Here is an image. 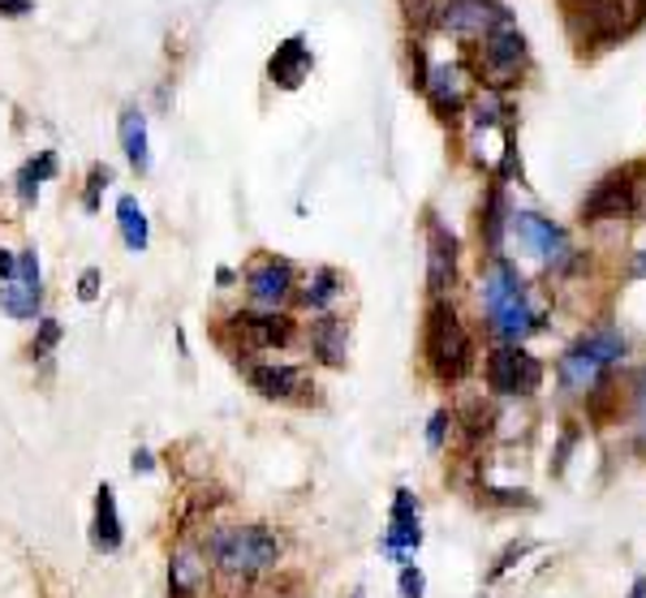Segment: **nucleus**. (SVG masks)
Segmentation results:
<instances>
[{"instance_id": "obj_16", "label": "nucleus", "mask_w": 646, "mask_h": 598, "mask_svg": "<svg viewBox=\"0 0 646 598\" xmlns=\"http://www.w3.org/2000/svg\"><path fill=\"white\" fill-rule=\"evenodd\" d=\"M122 543H125V521H122V508H117V491L108 482H100V491H95V517H91V547L104 552V556H113V552H122Z\"/></svg>"}, {"instance_id": "obj_10", "label": "nucleus", "mask_w": 646, "mask_h": 598, "mask_svg": "<svg viewBox=\"0 0 646 598\" xmlns=\"http://www.w3.org/2000/svg\"><path fill=\"white\" fill-rule=\"evenodd\" d=\"M509 22V9L496 0H436V27L461 40H483Z\"/></svg>"}, {"instance_id": "obj_13", "label": "nucleus", "mask_w": 646, "mask_h": 598, "mask_svg": "<svg viewBox=\"0 0 646 598\" xmlns=\"http://www.w3.org/2000/svg\"><path fill=\"white\" fill-rule=\"evenodd\" d=\"M246 384L263 400H302V392L315 388L302 366H284V361H250Z\"/></svg>"}, {"instance_id": "obj_34", "label": "nucleus", "mask_w": 646, "mask_h": 598, "mask_svg": "<svg viewBox=\"0 0 646 598\" xmlns=\"http://www.w3.org/2000/svg\"><path fill=\"white\" fill-rule=\"evenodd\" d=\"M573 443H577V427H569L565 436H561V448H556V465H552L556 474L565 470V461H569V452H573Z\"/></svg>"}, {"instance_id": "obj_1", "label": "nucleus", "mask_w": 646, "mask_h": 598, "mask_svg": "<svg viewBox=\"0 0 646 598\" xmlns=\"http://www.w3.org/2000/svg\"><path fill=\"white\" fill-rule=\"evenodd\" d=\"M483 306H487V327L500 336V345H522L525 336H534L543 327V311L530 302L522 272L500 254L491 259L483 276Z\"/></svg>"}, {"instance_id": "obj_29", "label": "nucleus", "mask_w": 646, "mask_h": 598, "mask_svg": "<svg viewBox=\"0 0 646 598\" xmlns=\"http://www.w3.org/2000/svg\"><path fill=\"white\" fill-rule=\"evenodd\" d=\"M13 280H22V284H40V254H35V250H18Z\"/></svg>"}, {"instance_id": "obj_4", "label": "nucleus", "mask_w": 646, "mask_h": 598, "mask_svg": "<svg viewBox=\"0 0 646 598\" xmlns=\"http://www.w3.org/2000/svg\"><path fill=\"white\" fill-rule=\"evenodd\" d=\"M423 354H427V366H431V375L440 384H461L475 370V340H470L461 315L448 306L445 297H436L431 311H427Z\"/></svg>"}, {"instance_id": "obj_2", "label": "nucleus", "mask_w": 646, "mask_h": 598, "mask_svg": "<svg viewBox=\"0 0 646 598\" xmlns=\"http://www.w3.org/2000/svg\"><path fill=\"white\" fill-rule=\"evenodd\" d=\"M281 534L272 525H216L207 538H202V556L211 559L220 573L229 577H259V573H272L281 564Z\"/></svg>"}, {"instance_id": "obj_35", "label": "nucleus", "mask_w": 646, "mask_h": 598, "mask_svg": "<svg viewBox=\"0 0 646 598\" xmlns=\"http://www.w3.org/2000/svg\"><path fill=\"white\" fill-rule=\"evenodd\" d=\"M525 552H530V543H513V547H509V552H504V556H500V564H496V568H491V577H500V573H504V568H513V559H522Z\"/></svg>"}, {"instance_id": "obj_24", "label": "nucleus", "mask_w": 646, "mask_h": 598, "mask_svg": "<svg viewBox=\"0 0 646 598\" xmlns=\"http://www.w3.org/2000/svg\"><path fill=\"white\" fill-rule=\"evenodd\" d=\"M52 177H56V156H52V151H40L35 160L22 164V168H18V199H22V207H35L40 186L43 181H52Z\"/></svg>"}, {"instance_id": "obj_6", "label": "nucleus", "mask_w": 646, "mask_h": 598, "mask_svg": "<svg viewBox=\"0 0 646 598\" xmlns=\"http://www.w3.org/2000/svg\"><path fill=\"white\" fill-rule=\"evenodd\" d=\"M525 61H530V52H525L522 31L513 22H504L491 35H483V48H479V78L491 91H504V86H513V82L522 78Z\"/></svg>"}, {"instance_id": "obj_27", "label": "nucleus", "mask_w": 646, "mask_h": 598, "mask_svg": "<svg viewBox=\"0 0 646 598\" xmlns=\"http://www.w3.org/2000/svg\"><path fill=\"white\" fill-rule=\"evenodd\" d=\"M397 590H402V598H423V595H427V577H423V568H414V564H402Z\"/></svg>"}, {"instance_id": "obj_30", "label": "nucleus", "mask_w": 646, "mask_h": 598, "mask_svg": "<svg viewBox=\"0 0 646 598\" xmlns=\"http://www.w3.org/2000/svg\"><path fill=\"white\" fill-rule=\"evenodd\" d=\"M448 427H452V413H448V409L431 413V422H427V448H431V452H440V448H445Z\"/></svg>"}, {"instance_id": "obj_40", "label": "nucleus", "mask_w": 646, "mask_h": 598, "mask_svg": "<svg viewBox=\"0 0 646 598\" xmlns=\"http://www.w3.org/2000/svg\"><path fill=\"white\" fill-rule=\"evenodd\" d=\"M629 598H646V581H643V577L634 581V590H629Z\"/></svg>"}, {"instance_id": "obj_38", "label": "nucleus", "mask_w": 646, "mask_h": 598, "mask_svg": "<svg viewBox=\"0 0 646 598\" xmlns=\"http://www.w3.org/2000/svg\"><path fill=\"white\" fill-rule=\"evenodd\" d=\"M13 263H18V254L0 245V280H13Z\"/></svg>"}, {"instance_id": "obj_31", "label": "nucleus", "mask_w": 646, "mask_h": 598, "mask_svg": "<svg viewBox=\"0 0 646 598\" xmlns=\"http://www.w3.org/2000/svg\"><path fill=\"white\" fill-rule=\"evenodd\" d=\"M418 517V495H414V491H397V495H393V521H414Z\"/></svg>"}, {"instance_id": "obj_17", "label": "nucleus", "mask_w": 646, "mask_h": 598, "mask_svg": "<svg viewBox=\"0 0 646 598\" xmlns=\"http://www.w3.org/2000/svg\"><path fill=\"white\" fill-rule=\"evenodd\" d=\"M423 95L431 99V108H436V117L440 120H457L466 113V82H461V70H457V65H436V70H427Z\"/></svg>"}, {"instance_id": "obj_18", "label": "nucleus", "mask_w": 646, "mask_h": 598, "mask_svg": "<svg viewBox=\"0 0 646 598\" xmlns=\"http://www.w3.org/2000/svg\"><path fill=\"white\" fill-rule=\"evenodd\" d=\"M311 74V48L302 35H293V40H284L277 52H272V61H268V78L277 82L281 91H298L302 82Z\"/></svg>"}, {"instance_id": "obj_26", "label": "nucleus", "mask_w": 646, "mask_h": 598, "mask_svg": "<svg viewBox=\"0 0 646 598\" xmlns=\"http://www.w3.org/2000/svg\"><path fill=\"white\" fill-rule=\"evenodd\" d=\"M61 336H65V327L56 319H40V332H35V345H31V354L35 358H48L56 345H61Z\"/></svg>"}, {"instance_id": "obj_32", "label": "nucleus", "mask_w": 646, "mask_h": 598, "mask_svg": "<svg viewBox=\"0 0 646 598\" xmlns=\"http://www.w3.org/2000/svg\"><path fill=\"white\" fill-rule=\"evenodd\" d=\"M79 297L82 302H95V297H100V272H95V267H86V272H82Z\"/></svg>"}, {"instance_id": "obj_15", "label": "nucleus", "mask_w": 646, "mask_h": 598, "mask_svg": "<svg viewBox=\"0 0 646 598\" xmlns=\"http://www.w3.org/2000/svg\"><path fill=\"white\" fill-rule=\"evenodd\" d=\"M211 577V564L202 556V547H177L168 556V598H202Z\"/></svg>"}, {"instance_id": "obj_8", "label": "nucleus", "mask_w": 646, "mask_h": 598, "mask_svg": "<svg viewBox=\"0 0 646 598\" xmlns=\"http://www.w3.org/2000/svg\"><path fill=\"white\" fill-rule=\"evenodd\" d=\"M638 181H643V164H625L616 172H607L600 186H591V195L582 199V224H604L621 220L634 211L638 202Z\"/></svg>"}, {"instance_id": "obj_20", "label": "nucleus", "mask_w": 646, "mask_h": 598, "mask_svg": "<svg viewBox=\"0 0 646 598\" xmlns=\"http://www.w3.org/2000/svg\"><path fill=\"white\" fill-rule=\"evenodd\" d=\"M117 138H122V151L134 172H152V143H147V117L138 108H125L117 120Z\"/></svg>"}, {"instance_id": "obj_25", "label": "nucleus", "mask_w": 646, "mask_h": 598, "mask_svg": "<svg viewBox=\"0 0 646 598\" xmlns=\"http://www.w3.org/2000/svg\"><path fill=\"white\" fill-rule=\"evenodd\" d=\"M341 288H345V280H341V272L336 267H315V276H311V284L298 293V302L306 306V311H327L336 297H341Z\"/></svg>"}, {"instance_id": "obj_28", "label": "nucleus", "mask_w": 646, "mask_h": 598, "mask_svg": "<svg viewBox=\"0 0 646 598\" xmlns=\"http://www.w3.org/2000/svg\"><path fill=\"white\" fill-rule=\"evenodd\" d=\"M108 181H113V168H108V164H95V168H91V186H86V199H82V207H86V211H95V207H100V190H104Z\"/></svg>"}, {"instance_id": "obj_21", "label": "nucleus", "mask_w": 646, "mask_h": 598, "mask_svg": "<svg viewBox=\"0 0 646 598\" xmlns=\"http://www.w3.org/2000/svg\"><path fill=\"white\" fill-rule=\"evenodd\" d=\"M509 202H504V190L500 186H491L487 190V202L483 211H479V241L487 245V254L491 259H500V250H504V233H509Z\"/></svg>"}, {"instance_id": "obj_19", "label": "nucleus", "mask_w": 646, "mask_h": 598, "mask_svg": "<svg viewBox=\"0 0 646 598\" xmlns=\"http://www.w3.org/2000/svg\"><path fill=\"white\" fill-rule=\"evenodd\" d=\"M311 354L323 366H345L350 358V323L336 319V315H323L311 323Z\"/></svg>"}, {"instance_id": "obj_3", "label": "nucleus", "mask_w": 646, "mask_h": 598, "mask_svg": "<svg viewBox=\"0 0 646 598\" xmlns=\"http://www.w3.org/2000/svg\"><path fill=\"white\" fill-rule=\"evenodd\" d=\"M577 52H604L629 40L646 22V0H561Z\"/></svg>"}, {"instance_id": "obj_33", "label": "nucleus", "mask_w": 646, "mask_h": 598, "mask_svg": "<svg viewBox=\"0 0 646 598\" xmlns=\"http://www.w3.org/2000/svg\"><path fill=\"white\" fill-rule=\"evenodd\" d=\"M634 409H638V448H646V370H643V379H638V400H634Z\"/></svg>"}, {"instance_id": "obj_22", "label": "nucleus", "mask_w": 646, "mask_h": 598, "mask_svg": "<svg viewBox=\"0 0 646 598\" xmlns=\"http://www.w3.org/2000/svg\"><path fill=\"white\" fill-rule=\"evenodd\" d=\"M117 229H122V241L134 250V254L147 250V241H152V224H147V211H143V202L134 199V195H122V199H117Z\"/></svg>"}, {"instance_id": "obj_11", "label": "nucleus", "mask_w": 646, "mask_h": 598, "mask_svg": "<svg viewBox=\"0 0 646 598\" xmlns=\"http://www.w3.org/2000/svg\"><path fill=\"white\" fill-rule=\"evenodd\" d=\"M246 297H250V311H284L298 297L293 263H284L277 254H263L259 263H250V272H246Z\"/></svg>"}, {"instance_id": "obj_12", "label": "nucleus", "mask_w": 646, "mask_h": 598, "mask_svg": "<svg viewBox=\"0 0 646 598\" xmlns=\"http://www.w3.org/2000/svg\"><path fill=\"white\" fill-rule=\"evenodd\" d=\"M225 327L238 336V354H263V349H284L293 345V319L284 311H238Z\"/></svg>"}, {"instance_id": "obj_41", "label": "nucleus", "mask_w": 646, "mask_h": 598, "mask_svg": "<svg viewBox=\"0 0 646 598\" xmlns=\"http://www.w3.org/2000/svg\"><path fill=\"white\" fill-rule=\"evenodd\" d=\"M350 598H363V590H354V595H350Z\"/></svg>"}, {"instance_id": "obj_7", "label": "nucleus", "mask_w": 646, "mask_h": 598, "mask_svg": "<svg viewBox=\"0 0 646 598\" xmlns=\"http://www.w3.org/2000/svg\"><path fill=\"white\" fill-rule=\"evenodd\" d=\"M487 388L496 397H530L543 384V361L525 354L522 345H496L487 354Z\"/></svg>"}, {"instance_id": "obj_36", "label": "nucleus", "mask_w": 646, "mask_h": 598, "mask_svg": "<svg viewBox=\"0 0 646 598\" xmlns=\"http://www.w3.org/2000/svg\"><path fill=\"white\" fill-rule=\"evenodd\" d=\"M0 13L4 18H27V13H35V0H0Z\"/></svg>"}, {"instance_id": "obj_39", "label": "nucleus", "mask_w": 646, "mask_h": 598, "mask_svg": "<svg viewBox=\"0 0 646 598\" xmlns=\"http://www.w3.org/2000/svg\"><path fill=\"white\" fill-rule=\"evenodd\" d=\"M634 276H638V280L646 276V250H643V254H638V263H634Z\"/></svg>"}, {"instance_id": "obj_5", "label": "nucleus", "mask_w": 646, "mask_h": 598, "mask_svg": "<svg viewBox=\"0 0 646 598\" xmlns=\"http://www.w3.org/2000/svg\"><path fill=\"white\" fill-rule=\"evenodd\" d=\"M621 358H625V336H621V327L604 323V327H595V332H586L582 340L569 345V354L556 366L561 388L565 392H591L604 375H612V366Z\"/></svg>"}, {"instance_id": "obj_23", "label": "nucleus", "mask_w": 646, "mask_h": 598, "mask_svg": "<svg viewBox=\"0 0 646 598\" xmlns=\"http://www.w3.org/2000/svg\"><path fill=\"white\" fill-rule=\"evenodd\" d=\"M43 306V288L40 284H22V280H4L0 288V311L9 319H35Z\"/></svg>"}, {"instance_id": "obj_14", "label": "nucleus", "mask_w": 646, "mask_h": 598, "mask_svg": "<svg viewBox=\"0 0 646 598\" xmlns=\"http://www.w3.org/2000/svg\"><path fill=\"white\" fill-rule=\"evenodd\" d=\"M457 280V238L445 224H427V288L431 297H445Z\"/></svg>"}, {"instance_id": "obj_9", "label": "nucleus", "mask_w": 646, "mask_h": 598, "mask_svg": "<svg viewBox=\"0 0 646 598\" xmlns=\"http://www.w3.org/2000/svg\"><path fill=\"white\" fill-rule=\"evenodd\" d=\"M509 233H518L525 250H534L552 272H569L577 259H573V245H569V233L561 224L534 216V211H513L509 216Z\"/></svg>"}, {"instance_id": "obj_37", "label": "nucleus", "mask_w": 646, "mask_h": 598, "mask_svg": "<svg viewBox=\"0 0 646 598\" xmlns=\"http://www.w3.org/2000/svg\"><path fill=\"white\" fill-rule=\"evenodd\" d=\"M129 465H134V474H152V470H156V457H152L147 448H134V461H129Z\"/></svg>"}]
</instances>
